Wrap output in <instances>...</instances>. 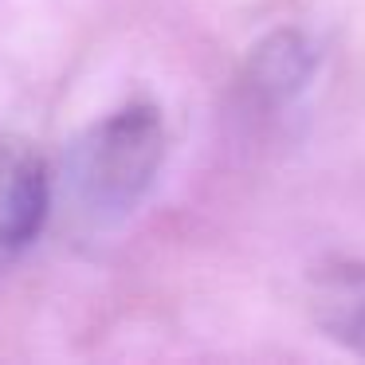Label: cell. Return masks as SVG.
<instances>
[{
    "label": "cell",
    "mask_w": 365,
    "mask_h": 365,
    "mask_svg": "<svg viewBox=\"0 0 365 365\" xmlns=\"http://www.w3.org/2000/svg\"><path fill=\"white\" fill-rule=\"evenodd\" d=\"M165 161V122L153 103H130L106 114L75 142L67 177L79 208L98 224L122 220L150 192Z\"/></svg>",
    "instance_id": "6da1fadb"
},
{
    "label": "cell",
    "mask_w": 365,
    "mask_h": 365,
    "mask_svg": "<svg viewBox=\"0 0 365 365\" xmlns=\"http://www.w3.org/2000/svg\"><path fill=\"white\" fill-rule=\"evenodd\" d=\"M51 181L40 150L20 134H0V247H24L48 224Z\"/></svg>",
    "instance_id": "7a4b0ae2"
},
{
    "label": "cell",
    "mask_w": 365,
    "mask_h": 365,
    "mask_svg": "<svg viewBox=\"0 0 365 365\" xmlns=\"http://www.w3.org/2000/svg\"><path fill=\"white\" fill-rule=\"evenodd\" d=\"M318 59H322V51L307 32L279 28L252 48L244 63V91L259 106H283L307 91V83L318 71Z\"/></svg>",
    "instance_id": "3957f363"
},
{
    "label": "cell",
    "mask_w": 365,
    "mask_h": 365,
    "mask_svg": "<svg viewBox=\"0 0 365 365\" xmlns=\"http://www.w3.org/2000/svg\"><path fill=\"white\" fill-rule=\"evenodd\" d=\"M310 314L330 341L365 357V263L330 259L310 275Z\"/></svg>",
    "instance_id": "277c9868"
}]
</instances>
